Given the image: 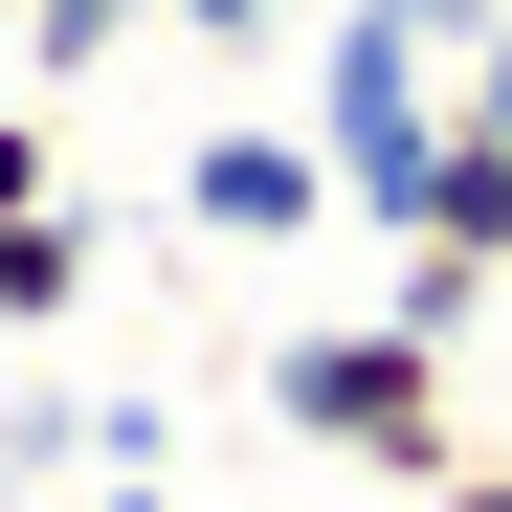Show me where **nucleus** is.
<instances>
[{
  "instance_id": "f257e3e1",
  "label": "nucleus",
  "mask_w": 512,
  "mask_h": 512,
  "mask_svg": "<svg viewBox=\"0 0 512 512\" xmlns=\"http://www.w3.org/2000/svg\"><path fill=\"white\" fill-rule=\"evenodd\" d=\"M490 45V0H334V67H312V156H334V223L423 201V134H446V67Z\"/></svg>"
},
{
  "instance_id": "f03ea898",
  "label": "nucleus",
  "mask_w": 512,
  "mask_h": 512,
  "mask_svg": "<svg viewBox=\"0 0 512 512\" xmlns=\"http://www.w3.org/2000/svg\"><path fill=\"white\" fill-rule=\"evenodd\" d=\"M268 423L334 468H379V490H446L468 468V379H446V334H401V312H334L268 357Z\"/></svg>"
},
{
  "instance_id": "7ed1b4c3",
  "label": "nucleus",
  "mask_w": 512,
  "mask_h": 512,
  "mask_svg": "<svg viewBox=\"0 0 512 512\" xmlns=\"http://www.w3.org/2000/svg\"><path fill=\"white\" fill-rule=\"evenodd\" d=\"M179 223H201V245H312V223H334V156H312V134H245V112H223V134L179 156Z\"/></svg>"
},
{
  "instance_id": "20e7f679",
  "label": "nucleus",
  "mask_w": 512,
  "mask_h": 512,
  "mask_svg": "<svg viewBox=\"0 0 512 512\" xmlns=\"http://www.w3.org/2000/svg\"><path fill=\"white\" fill-rule=\"evenodd\" d=\"M401 268H468V290H512V134H468V90H446V134H423Z\"/></svg>"
},
{
  "instance_id": "39448f33",
  "label": "nucleus",
  "mask_w": 512,
  "mask_h": 512,
  "mask_svg": "<svg viewBox=\"0 0 512 512\" xmlns=\"http://www.w3.org/2000/svg\"><path fill=\"white\" fill-rule=\"evenodd\" d=\"M90 312V201H0V334H67Z\"/></svg>"
},
{
  "instance_id": "423d86ee",
  "label": "nucleus",
  "mask_w": 512,
  "mask_h": 512,
  "mask_svg": "<svg viewBox=\"0 0 512 512\" xmlns=\"http://www.w3.org/2000/svg\"><path fill=\"white\" fill-rule=\"evenodd\" d=\"M134 23H156V0H23V90H90Z\"/></svg>"
},
{
  "instance_id": "0eeeda50",
  "label": "nucleus",
  "mask_w": 512,
  "mask_h": 512,
  "mask_svg": "<svg viewBox=\"0 0 512 512\" xmlns=\"http://www.w3.org/2000/svg\"><path fill=\"white\" fill-rule=\"evenodd\" d=\"M0 201H67V112L45 90H0Z\"/></svg>"
},
{
  "instance_id": "6e6552de",
  "label": "nucleus",
  "mask_w": 512,
  "mask_h": 512,
  "mask_svg": "<svg viewBox=\"0 0 512 512\" xmlns=\"http://www.w3.org/2000/svg\"><path fill=\"white\" fill-rule=\"evenodd\" d=\"M156 23H179V45H268L290 0H156Z\"/></svg>"
},
{
  "instance_id": "1a4fd4ad",
  "label": "nucleus",
  "mask_w": 512,
  "mask_h": 512,
  "mask_svg": "<svg viewBox=\"0 0 512 512\" xmlns=\"http://www.w3.org/2000/svg\"><path fill=\"white\" fill-rule=\"evenodd\" d=\"M468 134H512V0H490V45H468Z\"/></svg>"
},
{
  "instance_id": "9d476101",
  "label": "nucleus",
  "mask_w": 512,
  "mask_h": 512,
  "mask_svg": "<svg viewBox=\"0 0 512 512\" xmlns=\"http://www.w3.org/2000/svg\"><path fill=\"white\" fill-rule=\"evenodd\" d=\"M423 512H512V468H490V446H468V468H446V490H423Z\"/></svg>"
},
{
  "instance_id": "9b49d317",
  "label": "nucleus",
  "mask_w": 512,
  "mask_h": 512,
  "mask_svg": "<svg viewBox=\"0 0 512 512\" xmlns=\"http://www.w3.org/2000/svg\"><path fill=\"white\" fill-rule=\"evenodd\" d=\"M90 512H156V468H112V490H90Z\"/></svg>"
},
{
  "instance_id": "f8f14e48",
  "label": "nucleus",
  "mask_w": 512,
  "mask_h": 512,
  "mask_svg": "<svg viewBox=\"0 0 512 512\" xmlns=\"http://www.w3.org/2000/svg\"><path fill=\"white\" fill-rule=\"evenodd\" d=\"M0 90H23V23H0Z\"/></svg>"
},
{
  "instance_id": "ddd939ff",
  "label": "nucleus",
  "mask_w": 512,
  "mask_h": 512,
  "mask_svg": "<svg viewBox=\"0 0 512 512\" xmlns=\"http://www.w3.org/2000/svg\"><path fill=\"white\" fill-rule=\"evenodd\" d=\"M0 23H23V0H0Z\"/></svg>"
}]
</instances>
